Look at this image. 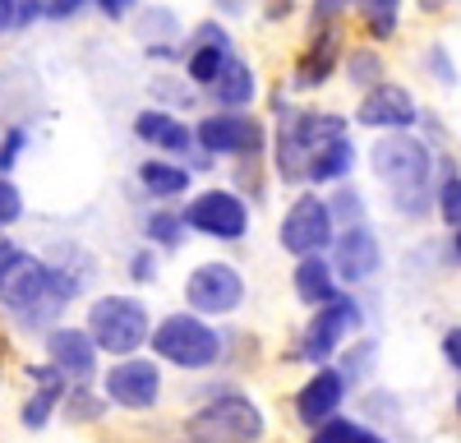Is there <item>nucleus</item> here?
<instances>
[{"label": "nucleus", "instance_id": "nucleus-29", "mask_svg": "<svg viewBox=\"0 0 461 443\" xmlns=\"http://www.w3.org/2000/svg\"><path fill=\"white\" fill-rule=\"evenodd\" d=\"M65 388H69V384L28 388V397L19 402V411H14L19 429H28V434H47V429L56 425V416H60V397H65Z\"/></svg>", "mask_w": 461, "mask_h": 443}, {"label": "nucleus", "instance_id": "nucleus-3", "mask_svg": "<svg viewBox=\"0 0 461 443\" xmlns=\"http://www.w3.org/2000/svg\"><path fill=\"white\" fill-rule=\"evenodd\" d=\"M267 411L226 375H203L189 388V416L176 443H263Z\"/></svg>", "mask_w": 461, "mask_h": 443}, {"label": "nucleus", "instance_id": "nucleus-19", "mask_svg": "<svg viewBox=\"0 0 461 443\" xmlns=\"http://www.w3.org/2000/svg\"><path fill=\"white\" fill-rule=\"evenodd\" d=\"M263 97V79H258V69L249 56H226V65L217 69V79L203 88V102L212 111H254Z\"/></svg>", "mask_w": 461, "mask_h": 443}, {"label": "nucleus", "instance_id": "nucleus-20", "mask_svg": "<svg viewBox=\"0 0 461 443\" xmlns=\"http://www.w3.org/2000/svg\"><path fill=\"white\" fill-rule=\"evenodd\" d=\"M360 171V143L356 134H341L319 143L310 158H304V190H332L341 180H356Z\"/></svg>", "mask_w": 461, "mask_h": 443}, {"label": "nucleus", "instance_id": "nucleus-1", "mask_svg": "<svg viewBox=\"0 0 461 443\" xmlns=\"http://www.w3.org/2000/svg\"><path fill=\"white\" fill-rule=\"evenodd\" d=\"M434 148L420 139L415 130L406 134H374V143L360 153V162L369 167L374 185L383 190L393 217L411 222H434Z\"/></svg>", "mask_w": 461, "mask_h": 443}, {"label": "nucleus", "instance_id": "nucleus-54", "mask_svg": "<svg viewBox=\"0 0 461 443\" xmlns=\"http://www.w3.org/2000/svg\"><path fill=\"white\" fill-rule=\"evenodd\" d=\"M447 5H456V0H447Z\"/></svg>", "mask_w": 461, "mask_h": 443}, {"label": "nucleus", "instance_id": "nucleus-49", "mask_svg": "<svg viewBox=\"0 0 461 443\" xmlns=\"http://www.w3.org/2000/svg\"><path fill=\"white\" fill-rule=\"evenodd\" d=\"M291 106H295V97L286 93V84H282V88H273V93H267V121H277V116H286Z\"/></svg>", "mask_w": 461, "mask_h": 443}, {"label": "nucleus", "instance_id": "nucleus-4", "mask_svg": "<svg viewBox=\"0 0 461 443\" xmlns=\"http://www.w3.org/2000/svg\"><path fill=\"white\" fill-rule=\"evenodd\" d=\"M143 351L162 369H176V375H189V379L221 375V323H208L176 305L167 314H152V332Z\"/></svg>", "mask_w": 461, "mask_h": 443}, {"label": "nucleus", "instance_id": "nucleus-45", "mask_svg": "<svg viewBox=\"0 0 461 443\" xmlns=\"http://www.w3.org/2000/svg\"><path fill=\"white\" fill-rule=\"evenodd\" d=\"M143 60L158 65V69H176L180 65V42H152V47H143Z\"/></svg>", "mask_w": 461, "mask_h": 443}, {"label": "nucleus", "instance_id": "nucleus-12", "mask_svg": "<svg viewBox=\"0 0 461 443\" xmlns=\"http://www.w3.org/2000/svg\"><path fill=\"white\" fill-rule=\"evenodd\" d=\"M236 32H230V23L221 19H199V23H185V37H180V79L194 88L203 97V88L217 79V69L226 65V56H236Z\"/></svg>", "mask_w": 461, "mask_h": 443}, {"label": "nucleus", "instance_id": "nucleus-17", "mask_svg": "<svg viewBox=\"0 0 461 443\" xmlns=\"http://www.w3.org/2000/svg\"><path fill=\"white\" fill-rule=\"evenodd\" d=\"M351 388H346V379L337 375V365H314L310 375L300 379V388L291 393V416L300 429H314L332 416H341L346 406H351Z\"/></svg>", "mask_w": 461, "mask_h": 443}, {"label": "nucleus", "instance_id": "nucleus-14", "mask_svg": "<svg viewBox=\"0 0 461 443\" xmlns=\"http://www.w3.org/2000/svg\"><path fill=\"white\" fill-rule=\"evenodd\" d=\"M420 121V97L415 88H406L402 79H383L369 93H360L356 111H351V130H369V134H406Z\"/></svg>", "mask_w": 461, "mask_h": 443}, {"label": "nucleus", "instance_id": "nucleus-47", "mask_svg": "<svg viewBox=\"0 0 461 443\" xmlns=\"http://www.w3.org/2000/svg\"><path fill=\"white\" fill-rule=\"evenodd\" d=\"M461 231H443V245H438V268L443 273H456V264H461Z\"/></svg>", "mask_w": 461, "mask_h": 443}, {"label": "nucleus", "instance_id": "nucleus-11", "mask_svg": "<svg viewBox=\"0 0 461 443\" xmlns=\"http://www.w3.org/2000/svg\"><path fill=\"white\" fill-rule=\"evenodd\" d=\"M328 264L341 291H360L369 282H378V273L388 268V245H383V231L374 222H360V227H341L328 245Z\"/></svg>", "mask_w": 461, "mask_h": 443}, {"label": "nucleus", "instance_id": "nucleus-6", "mask_svg": "<svg viewBox=\"0 0 461 443\" xmlns=\"http://www.w3.org/2000/svg\"><path fill=\"white\" fill-rule=\"evenodd\" d=\"M84 332L93 338L102 360L139 356L152 332V305L139 291H97L84 305Z\"/></svg>", "mask_w": 461, "mask_h": 443}, {"label": "nucleus", "instance_id": "nucleus-30", "mask_svg": "<svg viewBox=\"0 0 461 443\" xmlns=\"http://www.w3.org/2000/svg\"><path fill=\"white\" fill-rule=\"evenodd\" d=\"M323 203H328V217H332V227H360V222H374V203L369 194L360 190L356 180H341L332 185V190H323Z\"/></svg>", "mask_w": 461, "mask_h": 443}, {"label": "nucleus", "instance_id": "nucleus-41", "mask_svg": "<svg viewBox=\"0 0 461 443\" xmlns=\"http://www.w3.org/2000/svg\"><path fill=\"white\" fill-rule=\"evenodd\" d=\"M415 134L425 139L434 153H447V143H452V130H447V121L438 116V111H425L420 106V121H415Z\"/></svg>", "mask_w": 461, "mask_h": 443}, {"label": "nucleus", "instance_id": "nucleus-8", "mask_svg": "<svg viewBox=\"0 0 461 443\" xmlns=\"http://www.w3.org/2000/svg\"><path fill=\"white\" fill-rule=\"evenodd\" d=\"M185 231L212 240V245H245L254 231V208L230 190V185H203L180 203Z\"/></svg>", "mask_w": 461, "mask_h": 443}, {"label": "nucleus", "instance_id": "nucleus-15", "mask_svg": "<svg viewBox=\"0 0 461 443\" xmlns=\"http://www.w3.org/2000/svg\"><path fill=\"white\" fill-rule=\"evenodd\" d=\"M341 51H346V23L304 32V47L295 51V60H291V74H286V93H291V97H310V93H323V88L337 79Z\"/></svg>", "mask_w": 461, "mask_h": 443}, {"label": "nucleus", "instance_id": "nucleus-53", "mask_svg": "<svg viewBox=\"0 0 461 443\" xmlns=\"http://www.w3.org/2000/svg\"><path fill=\"white\" fill-rule=\"evenodd\" d=\"M0 384H5V365H0Z\"/></svg>", "mask_w": 461, "mask_h": 443}, {"label": "nucleus", "instance_id": "nucleus-52", "mask_svg": "<svg viewBox=\"0 0 461 443\" xmlns=\"http://www.w3.org/2000/svg\"><path fill=\"white\" fill-rule=\"evenodd\" d=\"M415 10H420V14H443L447 0H415Z\"/></svg>", "mask_w": 461, "mask_h": 443}, {"label": "nucleus", "instance_id": "nucleus-23", "mask_svg": "<svg viewBox=\"0 0 461 443\" xmlns=\"http://www.w3.org/2000/svg\"><path fill=\"white\" fill-rule=\"evenodd\" d=\"M139 240H143L148 249H158L162 258H167V254H180V249L189 245V231H185L180 208H171V203H148V208L139 212Z\"/></svg>", "mask_w": 461, "mask_h": 443}, {"label": "nucleus", "instance_id": "nucleus-13", "mask_svg": "<svg viewBox=\"0 0 461 443\" xmlns=\"http://www.w3.org/2000/svg\"><path fill=\"white\" fill-rule=\"evenodd\" d=\"M337 227L328 217L323 190H295L282 222H277V245L286 258H310V254H328Z\"/></svg>", "mask_w": 461, "mask_h": 443}, {"label": "nucleus", "instance_id": "nucleus-35", "mask_svg": "<svg viewBox=\"0 0 461 443\" xmlns=\"http://www.w3.org/2000/svg\"><path fill=\"white\" fill-rule=\"evenodd\" d=\"M420 69H425L438 88H456V51H452V42H429L425 51H420Z\"/></svg>", "mask_w": 461, "mask_h": 443}, {"label": "nucleus", "instance_id": "nucleus-37", "mask_svg": "<svg viewBox=\"0 0 461 443\" xmlns=\"http://www.w3.org/2000/svg\"><path fill=\"white\" fill-rule=\"evenodd\" d=\"M125 277H130V286H158L162 282V254L148 245H134L125 254Z\"/></svg>", "mask_w": 461, "mask_h": 443}, {"label": "nucleus", "instance_id": "nucleus-38", "mask_svg": "<svg viewBox=\"0 0 461 443\" xmlns=\"http://www.w3.org/2000/svg\"><path fill=\"white\" fill-rule=\"evenodd\" d=\"M23 217H28V199L19 190V180L14 176H0V231H14Z\"/></svg>", "mask_w": 461, "mask_h": 443}, {"label": "nucleus", "instance_id": "nucleus-43", "mask_svg": "<svg viewBox=\"0 0 461 443\" xmlns=\"http://www.w3.org/2000/svg\"><path fill=\"white\" fill-rule=\"evenodd\" d=\"M438 360L452 369V375L461 369V323H447V328L438 332Z\"/></svg>", "mask_w": 461, "mask_h": 443}, {"label": "nucleus", "instance_id": "nucleus-26", "mask_svg": "<svg viewBox=\"0 0 461 443\" xmlns=\"http://www.w3.org/2000/svg\"><path fill=\"white\" fill-rule=\"evenodd\" d=\"M337 74H341V84L360 97V93H369L374 84L388 79V56H383V47H369V42H346Z\"/></svg>", "mask_w": 461, "mask_h": 443}, {"label": "nucleus", "instance_id": "nucleus-27", "mask_svg": "<svg viewBox=\"0 0 461 443\" xmlns=\"http://www.w3.org/2000/svg\"><path fill=\"white\" fill-rule=\"evenodd\" d=\"M402 10H406V0H351V14L360 19L369 47L397 42L402 37Z\"/></svg>", "mask_w": 461, "mask_h": 443}, {"label": "nucleus", "instance_id": "nucleus-5", "mask_svg": "<svg viewBox=\"0 0 461 443\" xmlns=\"http://www.w3.org/2000/svg\"><path fill=\"white\" fill-rule=\"evenodd\" d=\"M369 332V305L360 301V291H341L337 301L304 310V323L295 328V342L286 347V365H332V356L356 338Z\"/></svg>", "mask_w": 461, "mask_h": 443}, {"label": "nucleus", "instance_id": "nucleus-7", "mask_svg": "<svg viewBox=\"0 0 461 443\" xmlns=\"http://www.w3.org/2000/svg\"><path fill=\"white\" fill-rule=\"evenodd\" d=\"M245 305H249V277L230 258H199L180 282V310L199 314L208 323L236 319Z\"/></svg>", "mask_w": 461, "mask_h": 443}, {"label": "nucleus", "instance_id": "nucleus-51", "mask_svg": "<svg viewBox=\"0 0 461 443\" xmlns=\"http://www.w3.org/2000/svg\"><path fill=\"white\" fill-rule=\"evenodd\" d=\"M14 32V0H0V37Z\"/></svg>", "mask_w": 461, "mask_h": 443}, {"label": "nucleus", "instance_id": "nucleus-16", "mask_svg": "<svg viewBox=\"0 0 461 443\" xmlns=\"http://www.w3.org/2000/svg\"><path fill=\"white\" fill-rule=\"evenodd\" d=\"M37 347H42V360L56 369L65 384H97L102 365H106L97 356L93 338L84 332V323H56V328H47L42 338H37Z\"/></svg>", "mask_w": 461, "mask_h": 443}, {"label": "nucleus", "instance_id": "nucleus-21", "mask_svg": "<svg viewBox=\"0 0 461 443\" xmlns=\"http://www.w3.org/2000/svg\"><path fill=\"white\" fill-rule=\"evenodd\" d=\"M134 185L148 203H171V208H180L194 194V176H189L176 158H152V153L134 167Z\"/></svg>", "mask_w": 461, "mask_h": 443}, {"label": "nucleus", "instance_id": "nucleus-42", "mask_svg": "<svg viewBox=\"0 0 461 443\" xmlns=\"http://www.w3.org/2000/svg\"><path fill=\"white\" fill-rule=\"evenodd\" d=\"M143 5V0H93V14L97 19H106L111 28H125L130 19H134V10Z\"/></svg>", "mask_w": 461, "mask_h": 443}, {"label": "nucleus", "instance_id": "nucleus-18", "mask_svg": "<svg viewBox=\"0 0 461 443\" xmlns=\"http://www.w3.org/2000/svg\"><path fill=\"white\" fill-rule=\"evenodd\" d=\"M134 139L148 148L152 158H185L189 148H194V130H189V116H176V111H162V106H143L134 111L130 121Z\"/></svg>", "mask_w": 461, "mask_h": 443}, {"label": "nucleus", "instance_id": "nucleus-48", "mask_svg": "<svg viewBox=\"0 0 461 443\" xmlns=\"http://www.w3.org/2000/svg\"><path fill=\"white\" fill-rule=\"evenodd\" d=\"M258 5H263V23H286L300 10L295 0H258Z\"/></svg>", "mask_w": 461, "mask_h": 443}, {"label": "nucleus", "instance_id": "nucleus-25", "mask_svg": "<svg viewBox=\"0 0 461 443\" xmlns=\"http://www.w3.org/2000/svg\"><path fill=\"white\" fill-rule=\"evenodd\" d=\"M434 222L443 231H461V162L452 148L434 158Z\"/></svg>", "mask_w": 461, "mask_h": 443}, {"label": "nucleus", "instance_id": "nucleus-31", "mask_svg": "<svg viewBox=\"0 0 461 443\" xmlns=\"http://www.w3.org/2000/svg\"><path fill=\"white\" fill-rule=\"evenodd\" d=\"M304 443H393V438L383 434L378 425L341 411V416H332V420H323L314 429H304Z\"/></svg>", "mask_w": 461, "mask_h": 443}, {"label": "nucleus", "instance_id": "nucleus-33", "mask_svg": "<svg viewBox=\"0 0 461 443\" xmlns=\"http://www.w3.org/2000/svg\"><path fill=\"white\" fill-rule=\"evenodd\" d=\"M106 416H111V406H106V397L97 393V384H69L65 397H60V416H56V420L84 429V425H102Z\"/></svg>", "mask_w": 461, "mask_h": 443}, {"label": "nucleus", "instance_id": "nucleus-10", "mask_svg": "<svg viewBox=\"0 0 461 443\" xmlns=\"http://www.w3.org/2000/svg\"><path fill=\"white\" fill-rule=\"evenodd\" d=\"M189 130H194V148H203L212 162H240V158L267 153V121L258 111H212V106H203L199 116L189 121Z\"/></svg>", "mask_w": 461, "mask_h": 443}, {"label": "nucleus", "instance_id": "nucleus-22", "mask_svg": "<svg viewBox=\"0 0 461 443\" xmlns=\"http://www.w3.org/2000/svg\"><path fill=\"white\" fill-rule=\"evenodd\" d=\"M291 295L300 310H319L328 301H337L341 286L332 277L328 254H310V258H291Z\"/></svg>", "mask_w": 461, "mask_h": 443}, {"label": "nucleus", "instance_id": "nucleus-34", "mask_svg": "<svg viewBox=\"0 0 461 443\" xmlns=\"http://www.w3.org/2000/svg\"><path fill=\"white\" fill-rule=\"evenodd\" d=\"M273 171H267L263 158H240V162H230V190H236L254 212L267 203V194H273V180H267Z\"/></svg>", "mask_w": 461, "mask_h": 443}, {"label": "nucleus", "instance_id": "nucleus-9", "mask_svg": "<svg viewBox=\"0 0 461 443\" xmlns=\"http://www.w3.org/2000/svg\"><path fill=\"white\" fill-rule=\"evenodd\" d=\"M97 393L106 397L111 411L148 416V411H158V406L167 402V369L152 360L148 351L106 360L102 375H97Z\"/></svg>", "mask_w": 461, "mask_h": 443}, {"label": "nucleus", "instance_id": "nucleus-36", "mask_svg": "<svg viewBox=\"0 0 461 443\" xmlns=\"http://www.w3.org/2000/svg\"><path fill=\"white\" fill-rule=\"evenodd\" d=\"M28 143H32V130L23 121H10V125H0V176H14L23 153H28Z\"/></svg>", "mask_w": 461, "mask_h": 443}, {"label": "nucleus", "instance_id": "nucleus-44", "mask_svg": "<svg viewBox=\"0 0 461 443\" xmlns=\"http://www.w3.org/2000/svg\"><path fill=\"white\" fill-rule=\"evenodd\" d=\"M208 5H212V19H221V23H236V19L254 14L258 0H208Z\"/></svg>", "mask_w": 461, "mask_h": 443}, {"label": "nucleus", "instance_id": "nucleus-55", "mask_svg": "<svg viewBox=\"0 0 461 443\" xmlns=\"http://www.w3.org/2000/svg\"><path fill=\"white\" fill-rule=\"evenodd\" d=\"M295 5H300V0H295Z\"/></svg>", "mask_w": 461, "mask_h": 443}, {"label": "nucleus", "instance_id": "nucleus-40", "mask_svg": "<svg viewBox=\"0 0 461 443\" xmlns=\"http://www.w3.org/2000/svg\"><path fill=\"white\" fill-rule=\"evenodd\" d=\"M88 14H93V0H42V23H56V28L79 23Z\"/></svg>", "mask_w": 461, "mask_h": 443}, {"label": "nucleus", "instance_id": "nucleus-46", "mask_svg": "<svg viewBox=\"0 0 461 443\" xmlns=\"http://www.w3.org/2000/svg\"><path fill=\"white\" fill-rule=\"evenodd\" d=\"M42 23V0H14V32H32Z\"/></svg>", "mask_w": 461, "mask_h": 443}, {"label": "nucleus", "instance_id": "nucleus-50", "mask_svg": "<svg viewBox=\"0 0 461 443\" xmlns=\"http://www.w3.org/2000/svg\"><path fill=\"white\" fill-rule=\"evenodd\" d=\"M19 249H23V245H19L10 231H0V273H5V264H10V258H14Z\"/></svg>", "mask_w": 461, "mask_h": 443}, {"label": "nucleus", "instance_id": "nucleus-39", "mask_svg": "<svg viewBox=\"0 0 461 443\" xmlns=\"http://www.w3.org/2000/svg\"><path fill=\"white\" fill-rule=\"evenodd\" d=\"M346 19H351V0H310V10H304V32L337 28Z\"/></svg>", "mask_w": 461, "mask_h": 443}, {"label": "nucleus", "instance_id": "nucleus-24", "mask_svg": "<svg viewBox=\"0 0 461 443\" xmlns=\"http://www.w3.org/2000/svg\"><path fill=\"white\" fill-rule=\"evenodd\" d=\"M378 360H383V338L378 332H356L351 342H346L337 356H332V365H337V375L346 379V388H369L374 384V375H378Z\"/></svg>", "mask_w": 461, "mask_h": 443}, {"label": "nucleus", "instance_id": "nucleus-32", "mask_svg": "<svg viewBox=\"0 0 461 443\" xmlns=\"http://www.w3.org/2000/svg\"><path fill=\"white\" fill-rule=\"evenodd\" d=\"M148 106H162V111H176V116H189V111L203 106V97L180 79V69H158L148 79Z\"/></svg>", "mask_w": 461, "mask_h": 443}, {"label": "nucleus", "instance_id": "nucleus-2", "mask_svg": "<svg viewBox=\"0 0 461 443\" xmlns=\"http://www.w3.org/2000/svg\"><path fill=\"white\" fill-rule=\"evenodd\" d=\"M79 282L65 277L47 254L37 249H19L5 273H0V310L10 314V323L19 332H32V338H42L47 328L65 323L69 305L79 301Z\"/></svg>", "mask_w": 461, "mask_h": 443}, {"label": "nucleus", "instance_id": "nucleus-28", "mask_svg": "<svg viewBox=\"0 0 461 443\" xmlns=\"http://www.w3.org/2000/svg\"><path fill=\"white\" fill-rule=\"evenodd\" d=\"M130 32L139 47H152V42H180L185 37V19L176 5H139L134 19H130Z\"/></svg>", "mask_w": 461, "mask_h": 443}]
</instances>
